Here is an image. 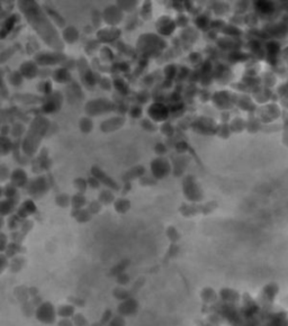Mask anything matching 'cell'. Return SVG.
I'll list each match as a JSON object with an SVG mask.
<instances>
[{
  "label": "cell",
  "instance_id": "cell-1",
  "mask_svg": "<svg viewBox=\"0 0 288 326\" xmlns=\"http://www.w3.org/2000/svg\"><path fill=\"white\" fill-rule=\"evenodd\" d=\"M257 6L262 13H270L272 10V5L270 2H263V1H259L257 3Z\"/></svg>",
  "mask_w": 288,
  "mask_h": 326
},
{
  "label": "cell",
  "instance_id": "cell-2",
  "mask_svg": "<svg viewBox=\"0 0 288 326\" xmlns=\"http://www.w3.org/2000/svg\"><path fill=\"white\" fill-rule=\"evenodd\" d=\"M268 50L270 51L271 53H275V52H278L279 50V46L277 43H270L268 45Z\"/></svg>",
  "mask_w": 288,
  "mask_h": 326
}]
</instances>
